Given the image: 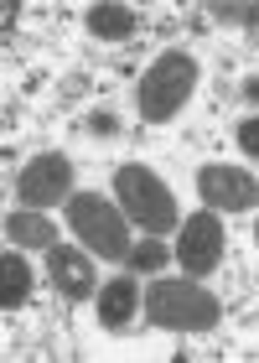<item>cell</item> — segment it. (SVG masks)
<instances>
[{
	"label": "cell",
	"mask_w": 259,
	"mask_h": 363,
	"mask_svg": "<svg viewBox=\"0 0 259 363\" xmlns=\"http://www.w3.org/2000/svg\"><path fill=\"white\" fill-rule=\"evenodd\" d=\"M16 197H21V208H37V213L68 203V197H73V161L62 151L31 156L21 167V177H16Z\"/></svg>",
	"instance_id": "8992f818"
},
{
	"label": "cell",
	"mask_w": 259,
	"mask_h": 363,
	"mask_svg": "<svg viewBox=\"0 0 259 363\" xmlns=\"http://www.w3.org/2000/svg\"><path fill=\"white\" fill-rule=\"evenodd\" d=\"M47 270H52V286L68 296V301H88L99 296V270H93V255L88 250H73V244H52L47 250Z\"/></svg>",
	"instance_id": "ba28073f"
},
{
	"label": "cell",
	"mask_w": 259,
	"mask_h": 363,
	"mask_svg": "<svg viewBox=\"0 0 259 363\" xmlns=\"http://www.w3.org/2000/svg\"><path fill=\"white\" fill-rule=\"evenodd\" d=\"M192 89H197V57L192 52H161L151 68L140 73V84H135L140 120H151V125L176 120V114L187 109Z\"/></svg>",
	"instance_id": "7a4b0ae2"
},
{
	"label": "cell",
	"mask_w": 259,
	"mask_h": 363,
	"mask_svg": "<svg viewBox=\"0 0 259 363\" xmlns=\"http://www.w3.org/2000/svg\"><path fill=\"white\" fill-rule=\"evenodd\" d=\"M93 130H104V135H109V130H120V120H115V114H93Z\"/></svg>",
	"instance_id": "e0dca14e"
},
{
	"label": "cell",
	"mask_w": 259,
	"mask_h": 363,
	"mask_svg": "<svg viewBox=\"0 0 259 363\" xmlns=\"http://www.w3.org/2000/svg\"><path fill=\"white\" fill-rule=\"evenodd\" d=\"M6 239L16 250H52L57 244V223L37 208H21V213H6Z\"/></svg>",
	"instance_id": "30bf717a"
},
{
	"label": "cell",
	"mask_w": 259,
	"mask_h": 363,
	"mask_svg": "<svg viewBox=\"0 0 259 363\" xmlns=\"http://www.w3.org/2000/svg\"><path fill=\"white\" fill-rule=\"evenodd\" d=\"M223 250H229V228L218 223L213 208L192 213V218H182V228H176V265H182L187 275H213L223 265Z\"/></svg>",
	"instance_id": "5b68a950"
},
{
	"label": "cell",
	"mask_w": 259,
	"mask_h": 363,
	"mask_svg": "<svg viewBox=\"0 0 259 363\" xmlns=\"http://www.w3.org/2000/svg\"><path fill=\"white\" fill-rule=\"evenodd\" d=\"M254 244H259V223H254Z\"/></svg>",
	"instance_id": "d6986e66"
},
{
	"label": "cell",
	"mask_w": 259,
	"mask_h": 363,
	"mask_svg": "<svg viewBox=\"0 0 259 363\" xmlns=\"http://www.w3.org/2000/svg\"><path fill=\"white\" fill-rule=\"evenodd\" d=\"M238 145H244L249 156H259V114H249V120L238 125Z\"/></svg>",
	"instance_id": "9a60e30c"
},
{
	"label": "cell",
	"mask_w": 259,
	"mask_h": 363,
	"mask_svg": "<svg viewBox=\"0 0 259 363\" xmlns=\"http://www.w3.org/2000/svg\"><path fill=\"white\" fill-rule=\"evenodd\" d=\"M84 21H88V31H93V37H104V42H125L130 31H135V21H140V16L130 11V6H88V16H84Z\"/></svg>",
	"instance_id": "7c38bea8"
},
{
	"label": "cell",
	"mask_w": 259,
	"mask_h": 363,
	"mask_svg": "<svg viewBox=\"0 0 259 363\" xmlns=\"http://www.w3.org/2000/svg\"><path fill=\"white\" fill-rule=\"evenodd\" d=\"M130 265H135V275H156L161 265H171V255H166V244L151 234L145 244H135V250H130Z\"/></svg>",
	"instance_id": "4fadbf2b"
},
{
	"label": "cell",
	"mask_w": 259,
	"mask_h": 363,
	"mask_svg": "<svg viewBox=\"0 0 259 363\" xmlns=\"http://www.w3.org/2000/svg\"><path fill=\"white\" fill-rule=\"evenodd\" d=\"M115 197H120L125 218L140 223L145 234H156V239L182 223V218H176V192L151 167H140V161H125V167L115 172Z\"/></svg>",
	"instance_id": "3957f363"
},
{
	"label": "cell",
	"mask_w": 259,
	"mask_h": 363,
	"mask_svg": "<svg viewBox=\"0 0 259 363\" xmlns=\"http://www.w3.org/2000/svg\"><path fill=\"white\" fill-rule=\"evenodd\" d=\"M26 301H31V265H26L21 250H6L0 255V306L16 311Z\"/></svg>",
	"instance_id": "8fae6325"
},
{
	"label": "cell",
	"mask_w": 259,
	"mask_h": 363,
	"mask_svg": "<svg viewBox=\"0 0 259 363\" xmlns=\"http://www.w3.org/2000/svg\"><path fill=\"white\" fill-rule=\"evenodd\" d=\"M0 16H6L0 26H6V37H11V26H16V16H21V6H11V0H6V6H0Z\"/></svg>",
	"instance_id": "2e32d148"
},
{
	"label": "cell",
	"mask_w": 259,
	"mask_h": 363,
	"mask_svg": "<svg viewBox=\"0 0 259 363\" xmlns=\"http://www.w3.org/2000/svg\"><path fill=\"white\" fill-rule=\"evenodd\" d=\"M93 306H99L104 333H125V327H135V306H145V291L135 286V275H115L99 286Z\"/></svg>",
	"instance_id": "9c48e42d"
},
{
	"label": "cell",
	"mask_w": 259,
	"mask_h": 363,
	"mask_svg": "<svg viewBox=\"0 0 259 363\" xmlns=\"http://www.w3.org/2000/svg\"><path fill=\"white\" fill-rule=\"evenodd\" d=\"M68 228L93 259H130V218L99 192H73L68 197Z\"/></svg>",
	"instance_id": "277c9868"
},
{
	"label": "cell",
	"mask_w": 259,
	"mask_h": 363,
	"mask_svg": "<svg viewBox=\"0 0 259 363\" xmlns=\"http://www.w3.org/2000/svg\"><path fill=\"white\" fill-rule=\"evenodd\" d=\"M197 197H202V208H213V213H249L259 203V182L244 172V167H202L197 172Z\"/></svg>",
	"instance_id": "52a82bcc"
},
{
	"label": "cell",
	"mask_w": 259,
	"mask_h": 363,
	"mask_svg": "<svg viewBox=\"0 0 259 363\" xmlns=\"http://www.w3.org/2000/svg\"><path fill=\"white\" fill-rule=\"evenodd\" d=\"M213 16H218V26H254L259 6L254 0H213Z\"/></svg>",
	"instance_id": "5bb4252c"
},
{
	"label": "cell",
	"mask_w": 259,
	"mask_h": 363,
	"mask_svg": "<svg viewBox=\"0 0 259 363\" xmlns=\"http://www.w3.org/2000/svg\"><path fill=\"white\" fill-rule=\"evenodd\" d=\"M244 99H249V104H259V78H249V84H244Z\"/></svg>",
	"instance_id": "ac0fdd59"
},
{
	"label": "cell",
	"mask_w": 259,
	"mask_h": 363,
	"mask_svg": "<svg viewBox=\"0 0 259 363\" xmlns=\"http://www.w3.org/2000/svg\"><path fill=\"white\" fill-rule=\"evenodd\" d=\"M145 317L156 327H166V333H207V327H218L223 306L213 291L197 286V275H182V280L161 275L145 291Z\"/></svg>",
	"instance_id": "6da1fadb"
}]
</instances>
